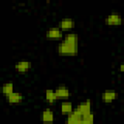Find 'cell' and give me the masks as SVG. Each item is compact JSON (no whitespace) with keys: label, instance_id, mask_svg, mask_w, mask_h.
<instances>
[{"label":"cell","instance_id":"7c38bea8","mask_svg":"<svg viewBox=\"0 0 124 124\" xmlns=\"http://www.w3.org/2000/svg\"><path fill=\"white\" fill-rule=\"evenodd\" d=\"M60 110L63 114H69L70 112H72L74 110V108H73V104L71 102H62L61 106H60Z\"/></svg>","mask_w":124,"mask_h":124},{"label":"cell","instance_id":"277c9868","mask_svg":"<svg viewBox=\"0 0 124 124\" xmlns=\"http://www.w3.org/2000/svg\"><path fill=\"white\" fill-rule=\"evenodd\" d=\"M75 109H77L82 116L87 115V114L91 113V102L89 100L83 101L80 104H78Z\"/></svg>","mask_w":124,"mask_h":124},{"label":"cell","instance_id":"5bb4252c","mask_svg":"<svg viewBox=\"0 0 124 124\" xmlns=\"http://www.w3.org/2000/svg\"><path fill=\"white\" fill-rule=\"evenodd\" d=\"M2 92L5 97H8L10 94L14 92V83L13 82H6L2 86Z\"/></svg>","mask_w":124,"mask_h":124},{"label":"cell","instance_id":"3957f363","mask_svg":"<svg viewBox=\"0 0 124 124\" xmlns=\"http://www.w3.org/2000/svg\"><path fill=\"white\" fill-rule=\"evenodd\" d=\"M81 121H82V115L75 108L72 112L67 114L66 122L69 124H79V123H81Z\"/></svg>","mask_w":124,"mask_h":124},{"label":"cell","instance_id":"9a60e30c","mask_svg":"<svg viewBox=\"0 0 124 124\" xmlns=\"http://www.w3.org/2000/svg\"><path fill=\"white\" fill-rule=\"evenodd\" d=\"M93 122H94V114L93 113H89L87 115L82 116L81 124H92Z\"/></svg>","mask_w":124,"mask_h":124},{"label":"cell","instance_id":"6da1fadb","mask_svg":"<svg viewBox=\"0 0 124 124\" xmlns=\"http://www.w3.org/2000/svg\"><path fill=\"white\" fill-rule=\"evenodd\" d=\"M78 51V37L75 33H67L59 43L57 52L61 56H75Z\"/></svg>","mask_w":124,"mask_h":124},{"label":"cell","instance_id":"52a82bcc","mask_svg":"<svg viewBox=\"0 0 124 124\" xmlns=\"http://www.w3.org/2000/svg\"><path fill=\"white\" fill-rule=\"evenodd\" d=\"M30 68H31V63L27 60H20L15 65V69L16 70V72L20 74L28 72Z\"/></svg>","mask_w":124,"mask_h":124},{"label":"cell","instance_id":"4fadbf2b","mask_svg":"<svg viewBox=\"0 0 124 124\" xmlns=\"http://www.w3.org/2000/svg\"><path fill=\"white\" fill-rule=\"evenodd\" d=\"M45 97H46V100L49 104H53V103L57 100L55 91H54L53 89H46V92H45Z\"/></svg>","mask_w":124,"mask_h":124},{"label":"cell","instance_id":"9c48e42d","mask_svg":"<svg viewBox=\"0 0 124 124\" xmlns=\"http://www.w3.org/2000/svg\"><path fill=\"white\" fill-rule=\"evenodd\" d=\"M6 98H7V102L11 105H16V104H19L23 101V96L20 93L15 92V91Z\"/></svg>","mask_w":124,"mask_h":124},{"label":"cell","instance_id":"7a4b0ae2","mask_svg":"<svg viewBox=\"0 0 124 124\" xmlns=\"http://www.w3.org/2000/svg\"><path fill=\"white\" fill-rule=\"evenodd\" d=\"M105 23L108 26H119L122 24V17L118 13H110L105 18Z\"/></svg>","mask_w":124,"mask_h":124},{"label":"cell","instance_id":"30bf717a","mask_svg":"<svg viewBox=\"0 0 124 124\" xmlns=\"http://www.w3.org/2000/svg\"><path fill=\"white\" fill-rule=\"evenodd\" d=\"M58 27L61 30H71L75 27V21L72 18H63L59 21Z\"/></svg>","mask_w":124,"mask_h":124},{"label":"cell","instance_id":"8992f818","mask_svg":"<svg viewBox=\"0 0 124 124\" xmlns=\"http://www.w3.org/2000/svg\"><path fill=\"white\" fill-rule=\"evenodd\" d=\"M117 98V93L113 89H107L102 94V100L104 103H111Z\"/></svg>","mask_w":124,"mask_h":124},{"label":"cell","instance_id":"8fae6325","mask_svg":"<svg viewBox=\"0 0 124 124\" xmlns=\"http://www.w3.org/2000/svg\"><path fill=\"white\" fill-rule=\"evenodd\" d=\"M54 120V113L51 109L46 108L42 112V121L46 122V123H49L52 122Z\"/></svg>","mask_w":124,"mask_h":124},{"label":"cell","instance_id":"5b68a950","mask_svg":"<svg viewBox=\"0 0 124 124\" xmlns=\"http://www.w3.org/2000/svg\"><path fill=\"white\" fill-rule=\"evenodd\" d=\"M63 37L62 30L57 26V27H50L47 32H46V38L50 40H58Z\"/></svg>","mask_w":124,"mask_h":124},{"label":"cell","instance_id":"ba28073f","mask_svg":"<svg viewBox=\"0 0 124 124\" xmlns=\"http://www.w3.org/2000/svg\"><path fill=\"white\" fill-rule=\"evenodd\" d=\"M54 91H55L57 99H67L70 97V90L68 89V87L64 85L58 86Z\"/></svg>","mask_w":124,"mask_h":124}]
</instances>
